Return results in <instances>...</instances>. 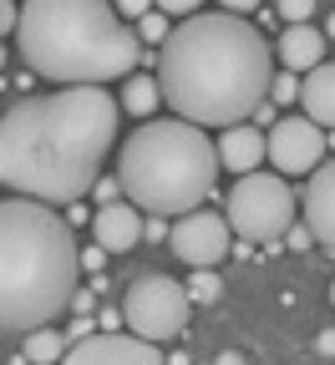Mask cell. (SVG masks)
Segmentation results:
<instances>
[{"label": "cell", "instance_id": "cell-22", "mask_svg": "<svg viewBox=\"0 0 335 365\" xmlns=\"http://www.w3.org/2000/svg\"><path fill=\"white\" fill-rule=\"evenodd\" d=\"M310 244H315V234H310L305 223H290V228H284V249H295V254H305Z\"/></svg>", "mask_w": 335, "mask_h": 365}, {"label": "cell", "instance_id": "cell-10", "mask_svg": "<svg viewBox=\"0 0 335 365\" xmlns=\"http://www.w3.org/2000/svg\"><path fill=\"white\" fill-rule=\"evenodd\" d=\"M61 360L66 365H163V355H158L153 340L117 335V330H102V335L91 330L86 340H71Z\"/></svg>", "mask_w": 335, "mask_h": 365}, {"label": "cell", "instance_id": "cell-3", "mask_svg": "<svg viewBox=\"0 0 335 365\" xmlns=\"http://www.w3.org/2000/svg\"><path fill=\"white\" fill-rule=\"evenodd\" d=\"M76 239L71 223L36 198L0 203V330H41L76 294Z\"/></svg>", "mask_w": 335, "mask_h": 365}, {"label": "cell", "instance_id": "cell-6", "mask_svg": "<svg viewBox=\"0 0 335 365\" xmlns=\"http://www.w3.org/2000/svg\"><path fill=\"white\" fill-rule=\"evenodd\" d=\"M295 223V193L284 178L269 173H239V182L229 188V228L249 244H274L284 228Z\"/></svg>", "mask_w": 335, "mask_h": 365}, {"label": "cell", "instance_id": "cell-24", "mask_svg": "<svg viewBox=\"0 0 335 365\" xmlns=\"http://www.w3.org/2000/svg\"><path fill=\"white\" fill-rule=\"evenodd\" d=\"M91 193H97V203H117V193H122V188H117V178H102V173H97Z\"/></svg>", "mask_w": 335, "mask_h": 365}, {"label": "cell", "instance_id": "cell-4", "mask_svg": "<svg viewBox=\"0 0 335 365\" xmlns=\"http://www.w3.org/2000/svg\"><path fill=\"white\" fill-rule=\"evenodd\" d=\"M16 36L26 71L41 81L102 86L142 61V41L122 26L112 0H26Z\"/></svg>", "mask_w": 335, "mask_h": 365}, {"label": "cell", "instance_id": "cell-35", "mask_svg": "<svg viewBox=\"0 0 335 365\" xmlns=\"http://www.w3.org/2000/svg\"><path fill=\"white\" fill-rule=\"evenodd\" d=\"M330 304H335V279H330Z\"/></svg>", "mask_w": 335, "mask_h": 365}, {"label": "cell", "instance_id": "cell-20", "mask_svg": "<svg viewBox=\"0 0 335 365\" xmlns=\"http://www.w3.org/2000/svg\"><path fill=\"white\" fill-rule=\"evenodd\" d=\"M137 41H168V16L163 11L137 16Z\"/></svg>", "mask_w": 335, "mask_h": 365}, {"label": "cell", "instance_id": "cell-7", "mask_svg": "<svg viewBox=\"0 0 335 365\" xmlns=\"http://www.w3.org/2000/svg\"><path fill=\"white\" fill-rule=\"evenodd\" d=\"M122 325L153 345L178 340L188 330V289L168 274H137L122 294Z\"/></svg>", "mask_w": 335, "mask_h": 365}, {"label": "cell", "instance_id": "cell-28", "mask_svg": "<svg viewBox=\"0 0 335 365\" xmlns=\"http://www.w3.org/2000/svg\"><path fill=\"white\" fill-rule=\"evenodd\" d=\"M148 6H153V0H117V16H148Z\"/></svg>", "mask_w": 335, "mask_h": 365}, {"label": "cell", "instance_id": "cell-5", "mask_svg": "<svg viewBox=\"0 0 335 365\" xmlns=\"http://www.w3.org/2000/svg\"><path fill=\"white\" fill-rule=\"evenodd\" d=\"M219 153L209 132L194 122H142L117 158V188L132 208H148L158 218H178L199 208L214 193Z\"/></svg>", "mask_w": 335, "mask_h": 365}, {"label": "cell", "instance_id": "cell-18", "mask_svg": "<svg viewBox=\"0 0 335 365\" xmlns=\"http://www.w3.org/2000/svg\"><path fill=\"white\" fill-rule=\"evenodd\" d=\"M224 294V279L214 269H194V279H188V304H214Z\"/></svg>", "mask_w": 335, "mask_h": 365}, {"label": "cell", "instance_id": "cell-34", "mask_svg": "<svg viewBox=\"0 0 335 365\" xmlns=\"http://www.w3.org/2000/svg\"><path fill=\"white\" fill-rule=\"evenodd\" d=\"M325 148H335V127H330V137H325Z\"/></svg>", "mask_w": 335, "mask_h": 365}, {"label": "cell", "instance_id": "cell-14", "mask_svg": "<svg viewBox=\"0 0 335 365\" xmlns=\"http://www.w3.org/2000/svg\"><path fill=\"white\" fill-rule=\"evenodd\" d=\"M325 36L310 26V21H295V26H284V36L274 41V51H279V66L284 71H310L325 61Z\"/></svg>", "mask_w": 335, "mask_h": 365}, {"label": "cell", "instance_id": "cell-30", "mask_svg": "<svg viewBox=\"0 0 335 365\" xmlns=\"http://www.w3.org/2000/svg\"><path fill=\"white\" fill-rule=\"evenodd\" d=\"M71 309H76V314H86V309H91V289H81V284H76V294H71Z\"/></svg>", "mask_w": 335, "mask_h": 365}, {"label": "cell", "instance_id": "cell-29", "mask_svg": "<svg viewBox=\"0 0 335 365\" xmlns=\"http://www.w3.org/2000/svg\"><path fill=\"white\" fill-rule=\"evenodd\" d=\"M219 6H224L229 16H249V11H259V0H219Z\"/></svg>", "mask_w": 335, "mask_h": 365}, {"label": "cell", "instance_id": "cell-19", "mask_svg": "<svg viewBox=\"0 0 335 365\" xmlns=\"http://www.w3.org/2000/svg\"><path fill=\"white\" fill-rule=\"evenodd\" d=\"M295 97H300V71H274L269 76V102L284 107V102H295Z\"/></svg>", "mask_w": 335, "mask_h": 365}, {"label": "cell", "instance_id": "cell-26", "mask_svg": "<svg viewBox=\"0 0 335 365\" xmlns=\"http://www.w3.org/2000/svg\"><path fill=\"white\" fill-rule=\"evenodd\" d=\"M91 330H97V319H91V314H76V325L66 330V345H71V340H86Z\"/></svg>", "mask_w": 335, "mask_h": 365}, {"label": "cell", "instance_id": "cell-13", "mask_svg": "<svg viewBox=\"0 0 335 365\" xmlns=\"http://www.w3.org/2000/svg\"><path fill=\"white\" fill-rule=\"evenodd\" d=\"M214 153H219V168H229V173H254L264 163V132L254 122H234V127H224Z\"/></svg>", "mask_w": 335, "mask_h": 365}, {"label": "cell", "instance_id": "cell-15", "mask_svg": "<svg viewBox=\"0 0 335 365\" xmlns=\"http://www.w3.org/2000/svg\"><path fill=\"white\" fill-rule=\"evenodd\" d=\"M295 102L305 107V117L315 127H335V61L310 66V76L300 81V97Z\"/></svg>", "mask_w": 335, "mask_h": 365}, {"label": "cell", "instance_id": "cell-1", "mask_svg": "<svg viewBox=\"0 0 335 365\" xmlns=\"http://www.w3.org/2000/svg\"><path fill=\"white\" fill-rule=\"evenodd\" d=\"M117 137V102L102 86H61L21 97L0 117V188L36 203H76L91 193Z\"/></svg>", "mask_w": 335, "mask_h": 365}, {"label": "cell", "instance_id": "cell-11", "mask_svg": "<svg viewBox=\"0 0 335 365\" xmlns=\"http://www.w3.org/2000/svg\"><path fill=\"white\" fill-rule=\"evenodd\" d=\"M305 228L315 234V244H325L335 254V163L310 168V188H305Z\"/></svg>", "mask_w": 335, "mask_h": 365}, {"label": "cell", "instance_id": "cell-9", "mask_svg": "<svg viewBox=\"0 0 335 365\" xmlns=\"http://www.w3.org/2000/svg\"><path fill=\"white\" fill-rule=\"evenodd\" d=\"M264 153L284 178H300V173L320 168V158L330 153L325 148V127H315L310 117H274V127L264 137Z\"/></svg>", "mask_w": 335, "mask_h": 365}, {"label": "cell", "instance_id": "cell-12", "mask_svg": "<svg viewBox=\"0 0 335 365\" xmlns=\"http://www.w3.org/2000/svg\"><path fill=\"white\" fill-rule=\"evenodd\" d=\"M91 239H97L107 254H127L142 244V208L132 203H102L91 213Z\"/></svg>", "mask_w": 335, "mask_h": 365}, {"label": "cell", "instance_id": "cell-25", "mask_svg": "<svg viewBox=\"0 0 335 365\" xmlns=\"http://www.w3.org/2000/svg\"><path fill=\"white\" fill-rule=\"evenodd\" d=\"M76 264H81V269H102V264H107V249H102V244H91V249L76 254Z\"/></svg>", "mask_w": 335, "mask_h": 365}, {"label": "cell", "instance_id": "cell-36", "mask_svg": "<svg viewBox=\"0 0 335 365\" xmlns=\"http://www.w3.org/2000/svg\"><path fill=\"white\" fill-rule=\"evenodd\" d=\"M0 66H6V46H0Z\"/></svg>", "mask_w": 335, "mask_h": 365}, {"label": "cell", "instance_id": "cell-2", "mask_svg": "<svg viewBox=\"0 0 335 365\" xmlns=\"http://www.w3.org/2000/svg\"><path fill=\"white\" fill-rule=\"evenodd\" d=\"M269 41L229 11H194L158 56L163 102L194 127H234L269 97Z\"/></svg>", "mask_w": 335, "mask_h": 365}, {"label": "cell", "instance_id": "cell-31", "mask_svg": "<svg viewBox=\"0 0 335 365\" xmlns=\"http://www.w3.org/2000/svg\"><path fill=\"white\" fill-rule=\"evenodd\" d=\"M315 345H320V355H335V330H320V340H315Z\"/></svg>", "mask_w": 335, "mask_h": 365}, {"label": "cell", "instance_id": "cell-16", "mask_svg": "<svg viewBox=\"0 0 335 365\" xmlns=\"http://www.w3.org/2000/svg\"><path fill=\"white\" fill-rule=\"evenodd\" d=\"M31 365H56L61 355H66V335L61 330H26V350H21Z\"/></svg>", "mask_w": 335, "mask_h": 365}, {"label": "cell", "instance_id": "cell-8", "mask_svg": "<svg viewBox=\"0 0 335 365\" xmlns=\"http://www.w3.org/2000/svg\"><path fill=\"white\" fill-rule=\"evenodd\" d=\"M168 244L188 269H214V264L229 259V223L214 208H188L168 228Z\"/></svg>", "mask_w": 335, "mask_h": 365}, {"label": "cell", "instance_id": "cell-33", "mask_svg": "<svg viewBox=\"0 0 335 365\" xmlns=\"http://www.w3.org/2000/svg\"><path fill=\"white\" fill-rule=\"evenodd\" d=\"M320 36H325V41H335V16L325 21V31H320Z\"/></svg>", "mask_w": 335, "mask_h": 365}, {"label": "cell", "instance_id": "cell-27", "mask_svg": "<svg viewBox=\"0 0 335 365\" xmlns=\"http://www.w3.org/2000/svg\"><path fill=\"white\" fill-rule=\"evenodd\" d=\"M16 16H21V11H16V0H0V36H11V31H16Z\"/></svg>", "mask_w": 335, "mask_h": 365}, {"label": "cell", "instance_id": "cell-32", "mask_svg": "<svg viewBox=\"0 0 335 365\" xmlns=\"http://www.w3.org/2000/svg\"><path fill=\"white\" fill-rule=\"evenodd\" d=\"M219 365H244V360H239L234 350H224V355H219Z\"/></svg>", "mask_w": 335, "mask_h": 365}, {"label": "cell", "instance_id": "cell-21", "mask_svg": "<svg viewBox=\"0 0 335 365\" xmlns=\"http://www.w3.org/2000/svg\"><path fill=\"white\" fill-rule=\"evenodd\" d=\"M274 11L284 16V21H310V11H315V0H274Z\"/></svg>", "mask_w": 335, "mask_h": 365}, {"label": "cell", "instance_id": "cell-17", "mask_svg": "<svg viewBox=\"0 0 335 365\" xmlns=\"http://www.w3.org/2000/svg\"><path fill=\"white\" fill-rule=\"evenodd\" d=\"M163 102V91H158V81L153 76H132L127 81V91H122V107L132 112V117H142V122H148L153 117V107Z\"/></svg>", "mask_w": 335, "mask_h": 365}, {"label": "cell", "instance_id": "cell-23", "mask_svg": "<svg viewBox=\"0 0 335 365\" xmlns=\"http://www.w3.org/2000/svg\"><path fill=\"white\" fill-rule=\"evenodd\" d=\"M153 6H158L163 16H194V11L204 6V0H153Z\"/></svg>", "mask_w": 335, "mask_h": 365}]
</instances>
